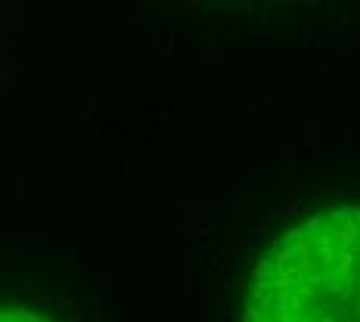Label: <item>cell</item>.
Listing matches in <instances>:
<instances>
[{
    "instance_id": "obj_1",
    "label": "cell",
    "mask_w": 360,
    "mask_h": 322,
    "mask_svg": "<svg viewBox=\"0 0 360 322\" xmlns=\"http://www.w3.org/2000/svg\"><path fill=\"white\" fill-rule=\"evenodd\" d=\"M245 322H360V205L304 217L261 254Z\"/></svg>"
},
{
    "instance_id": "obj_2",
    "label": "cell",
    "mask_w": 360,
    "mask_h": 322,
    "mask_svg": "<svg viewBox=\"0 0 360 322\" xmlns=\"http://www.w3.org/2000/svg\"><path fill=\"white\" fill-rule=\"evenodd\" d=\"M0 322H50V319L34 310H22V307H0Z\"/></svg>"
}]
</instances>
